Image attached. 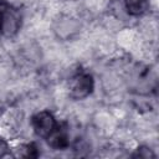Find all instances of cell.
Masks as SVG:
<instances>
[{
    "instance_id": "cell-2",
    "label": "cell",
    "mask_w": 159,
    "mask_h": 159,
    "mask_svg": "<svg viewBox=\"0 0 159 159\" xmlns=\"http://www.w3.org/2000/svg\"><path fill=\"white\" fill-rule=\"evenodd\" d=\"M94 89V80L88 72H78L72 76L68 84V97L73 101H82L91 96Z\"/></svg>"
},
{
    "instance_id": "cell-5",
    "label": "cell",
    "mask_w": 159,
    "mask_h": 159,
    "mask_svg": "<svg viewBox=\"0 0 159 159\" xmlns=\"http://www.w3.org/2000/svg\"><path fill=\"white\" fill-rule=\"evenodd\" d=\"M48 142V145L52 149H65L70 145V133L66 127L57 125L56 129L46 138Z\"/></svg>"
},
{
    "instance_id": "cell-9",
    "label": "cell",
    "mask_w": 159,
    "mask_h": 159,
    "mask_svg": "<svg viewBox=\"0 0 159 159\" xmlns=\"http://www.w3.org/2000/svg\"><path fill=\"white\" fill-rule=\"evenodd\" d=\"M66 1H76V0H66Z\"/></svg>"
},
{
    "instance_id": "cell-6",
    "label": "cell",
    "mask_w": 159,
    "mask_h": 159,
    "mask_svg": "<svg viewBox=\"0 0 159 159\" xmlns=\"http://www.w3.org/2000/svg\"><path fill=\"white\" fill-rule=\"evenodd\" d=\"M120 2L128 16H143L152 6V0H120Z\"/></svg>"
},
{
    "instance_id": "cell-4",
    "label": "cell",
    "mask_w": 159,
    "mask_h": 159,
    "mask_svg": "<svg viewBox=\"0 0 159 159\" xmlns=\"http://www.w3.org/2000/svg\"><path fill=\"white\" fill-rule=\"evenodd\" d=\"M55 116L46 109H40L31 117V128L40 138H47L57 127Z\"/></svg>"
},
{
    "instance_id": "cell-3",
    "label": "cell",
    "mask_w": 159,
    "mask_h": 159,
    "mask_svg": "<svg viewBox=\"0 0 159 159\" xmlns=\"http://www.w3.org/2000/svg\"><path fill=\"white\" fill-rule=\"evenodd\" d=\"M20 27H21L20 14L15 9L0 1V35L11 39L19 32Z\"/></svg>"
},
{
    "instance_id": "cell-1",
    "label": "cell",
    "mask_w": 159,
    "mask_h": 159,
    "mask_svg": "<svg viewBox=\"0 0 159 159\" xmlns=\"http://www.w3.org/2000/svg\"><path fill=\"white\" fill-rule=\"evenodd\" d=\"M81 21L71 14H60L53 20L52 32L60 40L68 41L76 37L81 31Z\"/></svg>"
},
{
    "instance_id": "cell-8",
    "label": "cell",
    "mask_w": 159,
    "mask_h": 159,
    "mask_svg": "<svg viewBox=\"0 0 159 159\" xmlns=\"http://www.w3.org/2000/svg\"><path fill=\"white\" fill-rule=\"evenodd\" d=\"M9 152H10V148H9L7 142L4 138H0V158L1 157H5Z\"/></svg>"
},
{
    "instance_id": "cell-7",
    "label": "cell",
    "mask_w": 159,
    "mask_h": 159,
    "mask_svg": "<svg viewBox=\"0 0 159 159\" xmlns=\"http://www.w3.org/2000/svg\"><path fill=\"white\" fill-rule=\"evenodd\" d=\"M36 148L32 144H20L14 148V155L15 157H35L36 155Z\"/></svg>"
}]
</instances>
